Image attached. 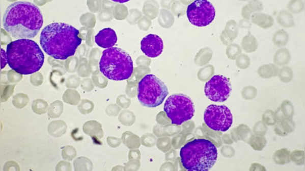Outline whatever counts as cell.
<instances>
[{
    "instance_id": "1",
    "label": "cell",
    "mask_w": 305,
    "mask_h": 171,
    "mask_svg": "<svg viewBox=\"0 0 305 171\" xmlns=\"http://www.w3.org/2000/svg\"><path fill=\"white\" fill-rule=\"evenodd\" d=\"M43 23V16L39 8L26 1L11 4L6 9L3 19L5 30L17 40L34 38Z\"/></svg>"
},
{
    "instance_id": "2",
    "label": "cell",
    "mask_w": 305,
    "mask_h": 171,
    "mask_svg": "<svg viewBox=\"0 0 305 171\" xmlns=\"http://www.w3.org/2000/svg\"><path fill=\"white\" fill-rule=\"evenodd\" d=\"M81 41L76 28L63 22L47 25L40 35V43L45 53L59 60H66L74 55Z\"/></svg>"
},
{
    "instance_id": "3",
    "label": "cell",
    "mask_w": 305,
    "mask_h": 171,
    "mask_svg": "<svg viewBox=\"0 0 305 171\" xmlns=\"http://www.w3.org/2000/svg\"><path fill=\"white\" fill-rule=\"evenodd\" d=\"M6 60L9 67L21 75L39 71L44 55L39 45L30 39H20L10 42L6 48Z\"/></svg>"
},
{
    "instance_id": "4",
    "label": "cell",
    "mask_w": 305,
    "mask_h": 171,
    "mask_svg": "<svg viewBox=\"0 0 305 171\" xmlns=\"http://www.w3.org/2000/svg\"><path fill=\"white\" fill-rule=\"evenodd\" d=\"M181 162L188 171H207L215 164L217 151L210 140L199 138L186 143L180 151Z\"/></svg>"
},
{
    "instance_id": "5",
    "label": "cell",
    "mask_w": 305,
    "mask_h": 171,
    "mask_svg": "<svg viewBox=\"0 0 305 171\" xmlns=\"http://www.w3.org/2000/svg\"><path fill=\"white\" fill-rule=\"evenodd\" d=\"M100 72L107 79L122 81L130 78L133 73V62L124 50L117 47L104 50L99 63Z\"/></svg>"
},
{
    "instance_id": "6",
    "label": "cell",
    "mask_w": 305,
    "mask_h": 171,
    "mask_svg": "<svg viewBox=\"0 0 305 171\" xmlns=\"http://www.w3.org/2000/svg\"><path fill=\"white\" fill-rule=\"evenodd\" d=\"M168 94L165 84L154 75H146L138 82L137 99L144 106L156 107L162 103Z\"/></svg>"
},
{
    "instance_id": "7",
    "label": "cell",
    "mask_w": 305,
    "mask_h": 171,
    "mask_svg": "<svg viewBox=\"0 0 305 171\" xmlns=\"http://www.w3.org/2000/svg\"><path fill=\"white\" fill-rule=\"evenodd\" d=\"M163 109L172 124L177 125L191 119L195 113L191 99L182 93L169 96L165 102Z\"/></svg>"
},
{
    "instance_id": "8",
    "label": "cell",
    "mask_w": 305,
    "mask_h": 171,
    "mask_svg": "<svg viewBox=\"0 0 305 171\" xmlns=\"http://www.w3.org/2000/svg\"><path fill=\"white\" fill-rule=\"evenodd\" d=\"M204 120L211 129L223 132L228 130L233 121L232 113L226 106L213 104L206 108Z\"/></svg>"
},
{
    "instance_id": "9",
    "label": "cell",
    "mask_w": 305,
    "mask_h": 171,
    "mask_svg": "<svg viewBox=\"0 0 305 171\" xmlns=\"http://www.w3.org/2000/svg\"><path fill=\"white\" fill-rule=\"evenodd\" d=\"M186 14L192 25L202 27L208 26L214 20L215 10L210 2L197 0L188 6Z\"/></svg>"
},
{
    "instance_id": "10",
    "label": "cell",
    "mask_w": 305,
    "mask_h": 171,
    "mask_svg": "<svg viewBox=\"0 0 305 171\" xmlns=\"http://www.w3.org/2000/svg\"><path fill=\"white\" fill-rule=\"evenodd\" d=\"M231 85L229 80L221 75H215L208 81L204 87L205 95L211 101L223 102L230 95Z\"/></svg>"
},
{
    "instance_id": "11",
    "label": "cell",
    "mask_w": 305,
    "mask_h": 171,
    "mask_svg": "<svg viewBox=\"0 0 305 171\" xmlns=\"http://www.w3.org/2000/svg\"><path fill=\"white\" fill-rule=\"evenodd\" d=\"M141 49L143 53L148 57H157L163 51V41L157 35L152 34H148L142 39L141 41Z\"/></svg>"
},
{
    "instance_id": "12",
    "label": "cell",
    "mask_w": 305,
    "mask_h": 171,
    "mask_svg": "<svg viewBox=\"0 0 305 171\" xmlns=\"http://www.w3.org/2000/svg\"><path fill=\"white\" fill-rule=\"evenodd\" d=\"M117 36L115 31L107 28L100 30L95 36V42L100 47L108 48L117 42Z\"/></svg>"
},
{
    "instance_id": "13",
    "label": "cell",
    "mask_w": 305,
    "mask_h": 171,
    "mask_svg": "<svg viewBox=\"0 0 305 171\" xmlns=\"http://www.w3.org/2000/svg\"><path fill=\"white\" fill-rule=\"evenodd\" d=\"M242 46L246 52H252L256 49L257 42L255 38L253 35L248 34L243 38Z\"/></svg>"
},
{
    "instance_id": "14",
    "label": "cell",
    "mask_w": 305,
    "mask_h": 171,
    "mask_svg": "<svg viewBox=\"0 0 305 171\" xmlns=\"http://www.w3.org/2000/svg\"><path fill=\"white\" fill-rule=\"evenodd\" d=\"M273 42L277 46L286 45L288 40V35L283 30L277 31L273 35Z\"/></svg>"
},
{
    "instance_id": "15",
    "label": "cell",
    "mask_w": 305,
    "mask_h": 171,
    "mask_svg": "<svg viewBox=\"0 0 305 171\" xmlns=\"http://www.w3.org/2000/svg\"><path fill=\"white\" fill-rule=\"evenodd\" d=\"M278 21L284 27H290L294 24L292 15L286 11L281 12L279 14Z\"/></svg>"
},
{
    "instance_id": "16",
    "label": "cell",
    "mask_w": 305,
    "mask_h": 171,
    "mask_svg": "<svg viewBox=\"0 0 305 171\" xmlns=\"http://www.w3.org/2000/svg\"><path fill=\"white\" fill-rule=\"evenodd\" d=\"M289 57V52L286 48H282L274 55V62L279 65H283L288 63Z\"/></svg>"
},
{
    "instance_id": "17",
    "label": "cell",
    "mask_w": 305,
    "mask_h": 171,
    "mask_svg": "<svg viewBox=\"0 0 305 171\" xmlns=\"http://www.w3.org/2000/svg\"><path fill=\"white\" fill-rule=\"evenodd\" d=\"M236 23L233 20L229 21L227 22L226 29L224 31V32L228 35L230 33V38L233 41V39L235 38L237 34Z\"/></svg>"
},
{
    "instance_id": "18",
    "label": "cell",
    "mask_w": 305,
    "mask_h": 171,
    "mask_svg": "<svg viewBox=\"0 0 305 171\" xmlns=\"http://www.w3.org/2000/svg\"><path fill=\"white\" fill-rule=\"evenodd\" d=\"M241 53L240 46L235 43L230 44L227 49V54L229 58L234 59Z\"/></svg>"
},
{
    "instance_id": "19",
    "label": "cell",
    "mask_w": 305,
    "mask_h": 171,
    "mask_svg": "<svg viewBox=\"0 0 305 171\" xmlns=\"http://www.w3.org/2000/svg\"><path fill=\"white\" fill-rule=\"evenodd\" d=\"M304 5L301 1H291L289 4V9L294 13H299L300 12Z\"/></svg>"
},
{
    "instance_id": "20",
    "label": "cell",
    "mask_w": 305,
    "mask_h": 171,
    "mask_svg": "<svg viewBox=\"0 0 305 171\" xmlns=\"http://www.w3.org/2000/svg\"><path fill=\"white\" fill-rule=\"evenodd\" d=\"M291 76H292V71H291L290 68L288 67H284V68L282 69L280 72V78L282 80L285 76L284 81H288V79H289L290 80L291 79Z\"/></svg>"
}]
</instances>
